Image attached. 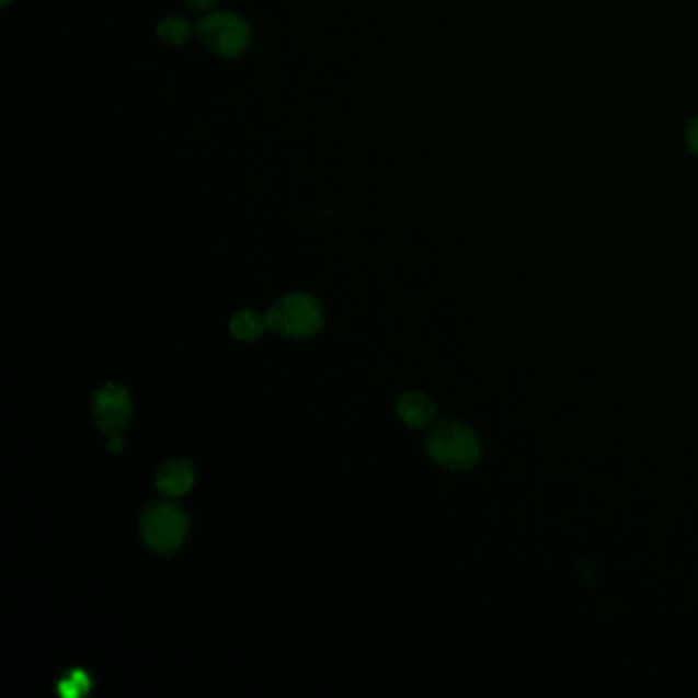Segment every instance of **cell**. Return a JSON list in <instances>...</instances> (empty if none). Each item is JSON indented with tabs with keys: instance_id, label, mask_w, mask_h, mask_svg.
Returning <instances> with one entry per match:
<instances>
[{
	"instance_id": "cell-10",
	"label": "cell",
	"mask_w": 698,
	"mask_h": 698,
	"mask_svg": "<svg viewBox=\"0 0 698 698\" xmlns=\"http://www.w3.org/2000/svg\"><path fill=\"white\" fill-rule=\"evenodd\" d=\"M686 144H688L690 152L698 156V117L697 119H693V124L688 125V131H686Z\"/></svg>"
},
{
	"instance_id": "cell-11",
	"label": "cell",
	"mask_w": 698,
	"mask_h": 698,
	"mask_svg": "<svg viewBox=\"0 0 698 698\" xmlns=\"http://www.w3.org/2000/svg\"><path fill=\"white\" fill-rule=\"evenodd\" d=\"M216 2H218V0H185L186 7H188L191 11H195V13H205V11H209Z\"/></svg>"
},
{
	"instance_id": "cell-1",
	"label": "cell",
	"mask_w": 698,
	"mask_h": 698,
	"mask_svg": "<svg viewBox=\"0 0 698 698\" xmlns=\"http://www.w3.org/2000/svg\"><path fill=\"white\" fill-rule=\"evenodd\" d=\"M426 450L431 459L450 471H467L481 459L478 435L459 420H438L426 436Z\"/></svg>"
},
{
	"instance_id": "cell-7",
	"label": "cell",
	"mask_w": 698,
	"mask_h": 698,
	"mask_svg": "<svg viewBox=\"0 0 698 698\" xmlns=\"http://www.w3.org/2000/svg\"><path fill=\"white\" fill-rule=\"evenodd\" d=\"M398 414L412 428L433 426L436 419V405L428 396L420 391H408L398 400Z\"/></svg>"
},
{
	"instance_id": "cell-8",
	"label": "cell",
	"mask_w": 698,
	"mask_h": 698,
	"mask_svg": "<svg viewBox=\"0 0 698 698\" xmlns=\"http://www.w3.org/2000/svg\"><path fill=\"white\" fill-rule=\"evenodd\" d=\"M156 35L160 42H164L167 46L183 47L193 39L195 35V25L191 21H186L185 16H167L158 23Z\"/></svg>"
},
{
	"instance_id": "cell-2",
	"label": "cell",
	"mask_w": 698,
	"mask_h": 698,
	"mask_svg": "<svg viewBox=\"0 0 698 698\" xmlns=\"http://www.w3.org/2000/svg\"><path fill=\"white\" fill-rule=\"evenodd\" d=\"M322 324L324 311L320 301L311 295H287L266 311V327L283 339H311Z\"/></svg>"
},
{
	"instance_id": "cell-6",
	"label": "cell",
	"mask_w": 698,
	"mask_h": 698,
	"mask_svg": "<svg viewBox=\"0 0 698 698\" xmlns=\"http://www.w3.org/2000/svg\"><path fill=\"white\" fill-rule=\"evenodd\" d=\"M195 483V469L185 459H172L160 467L156 476V488L162 496H185Z\"/></svg>"
},
{
	"instance_id": "cell-4",
	"label": "cell",
	"mask_w": 698,
	"mask_h": 698,
	"mask_svg": "<svg viewBox=\"0 0 698 698\" xmlns=\"http://www.w3.org/2000/svg\"><path fill=\"white\" fill-rule=\"evenodd\" d=\"M186 528L185 513L171 502H156L141 514V539L155 553L176 551L185 541Z\"/></svg>"
},
{
	"instance_id": "cell-3",
	"label": "cell",
	"mask_w": 698,
	"mask_h": 698,
	"mask_svg": "<svg viewBox=\"0 0 698 698\" xmlns=\"http://www.w3.org/2000/svg\"><path fill=\"white\" fill-rule=\"evenodd\" d=\"M195 35L209 54L228 60L242 56L252 42L247 19L228 11H214L199 19Z\"/></svg>"
},
{
	"instance_id": "cell-9",
	"label": "cell",
	"mask_w": 698,
	"mask_h": 698,
	"mask_svg": "<svg viewBox=\"0 0 698 698\" xmlns=\"http://www.w3.org/2000/svg\"><path fill=\"white\" fill-rule=\"evenodd\" d=\"M266 328V316L254 310L238 311L230 322V330L238 341H256Z\"/></svg>"
},
{
	"instance_id": "cell-5",
	"label": "cell",
	"mask_w": 698,
	"mask_h": 698,
	"mask_svg": "<svg viewBox=\"0 0 698 698\" xmlns=\"http://www.w3.org/2000/svg\"><path fill=\"white\" fill-rule=\"evenodd\" d=\"M93 416L105 435L122 436L131 419L129 393L115 384L99 388L93 398Z\"/></svg>"
},
{
	"instance_id": "cell-12",
	"label": "cell",
	"mask_w": 698,
	"mask_h": 698,
	"mask_svg": "<svg viewBox=\"0 0 698 698\" xmlns=\"http://www.w3.org/2000/svg\"><path fill=\"white\" fill-rule=\"evenodd\" d=\"M11 2H13V0H2V4H4V7H9Z\"/></svg>"
}]
</instances>
